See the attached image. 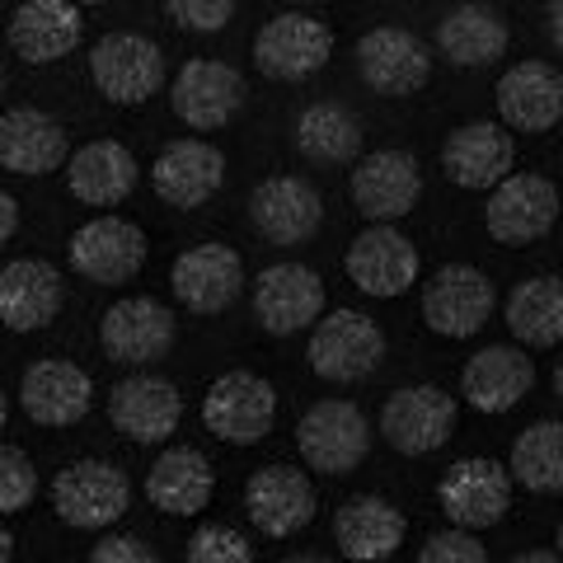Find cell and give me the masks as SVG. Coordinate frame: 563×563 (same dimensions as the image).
Segmentation results:
<instances>
[{
  "instance_id": "11",
  "label": "cell",
  "mask_w": 563,
  "mask_h": 563,
  "mask_svg": "<svg viewBox=\"0 0 563 563\" xmlns=\"http://www.w3.org/2000/svg\"><path fill=\"white\" fill-rule=\"evenodd\" d=\"M455 422H461V404L442 385H404V390L385 395L376 432L390 442V451L418 461V455H432L451 442Z\"/></svg>"
},
{
  "instance_id": "39",
  "label": "cell",
  "mask_w": 563,
  "mask_h": 563,
  "mask_svg": "<svg viewBox=\"0 0 563 563\" xmlns=\"http://www.w3.org/2000/svg\"><path fill=\"white\" fill-rule=\"evenodd\" d=\"M484 559H488V544L479 540V531H470V526L432 531L418 550V563H484Z\"/></svg>"
},
{
  "instance_id": "28",
  "label": "cell",
  "mask_w": 563,
  "mask_h": 563,
  "mask_svg": "<svg viewBox=\"0 0 563 563\" xmlns=\"http://www.w3.org/2000/svg\"><path fill=\"white\" fill-rule=\"evenodd\" d=\"M409 540V517L380 493H357L333 512V544L352 563H385Z\"/></svg>"
},
{
  "instance_id": "50",
  "label": "cell",
  "mask_w": 563,
  "mask_h": 563,
  "mask_svg": "<svg viewBox=\"0 0 563 563\" xmlns=\"http://www.w3.org/2000/svg\"><path fill=\"white\" fill-rule=\"evenodd\" d=\"M0 99H5V70H0Z\"/></svg>"
},
{
  "instance_id": "47",
  "label": "cell",
  "mask_w": 563,
  "mask_h": 563,
  "mask_svg": "<svg viewBox=\"0 0 563 563\" xmlns=\"http://www.w3.org/2000/svg\"><path fill=\"white\" fill-rule=\"evenodd\" d=\"M554 395L563 399V357H559V366H554Z\"/></svg>"
},
{
  "instance_id": "46",
  "label": "cell",
  "mask_w": 563,
  "mask_h": 563,
  "mask_svg": "<svg viewBox=\"0 0 563 563\" xmlns=\"http://www.w3.org/2000/svg\"><path fill=\"white\" fill-rule=\"evenodd\" d=\"M5 422H10V399H5V390H0V432H5Z\"/></svg>"
},
{
  "instance_id": "7",
  "label": "cell",
  "mask_w": 563,
  "mask_h": 563,
  "mask_svg": "<svg viewBox=\"0 0 563 563\" xmlns=\"http://www.w3.org/2000/svg\"><path fill=\"white\" fill-rule=\"evenodd\" d=\"M512 470L498 455H461L455 465L442 470L437 479V507L451 526H470V531H493L512 512Z\"/></svg>"
},
{
  "instance_id": "3",
  "label": "cell",
  "mask_w": 563,
  "mask_h": 563,
  "mask_svg": "<svg viewBox=\"0 0 563 563\" xmlns=\"http://www.w3.org/2000/svg\"><path fill=\"white\" fill-rule=\"evenodd\" d=\"M151 258V240L136 221L118 217V211H99L85 225H76L66 240V263L70 273L95 282V287H128L141 277Z\"/></svg>"
},
{
  "instance_id": "38",
  "label": "cell",
  "mask_w": 563,
  "mask_h": 563,
  "mask_svg": "<svg viewBox=\"0 0 563 563\" xmlns=\"http://www.w3.org/2000/svg\"><path fill=\"white\" fill-rule=\"evenodd\" d=\"M33 498H38V470L29 451L0 446V517H20Z\"/></svg>"
},
{
  "instance_id": "25",
  "label": "cell",
  "mask_w": 563,
  "mask_h": 563,
  "mask_svg": "<svg viewBox=\"0 0 563 563\" xmlns=\"http://www.w3.org/2000/svg\"><path fill=\"white\" fill-rule=\"evenodd\" d=\"M536 390V362L521 343H488L461 366V399L474 413L498 418Z\"/></svg>"
},
{
  "instance_id": "33",
  "label": "cell",
  "mask_w": 563,
  "mask_h": 563,
  "mask_svg": "<svg viewBox=\"0 0 563 563\" xmlns=\"http://www.w3.org/2000/svg\"><path fill=\"white\" fill-rule=\"evenodd\" d=\"M66 287L47 258H14L0 268V324L14 333H38L62 314Z\"/></svg>"
},
{
  "instance_id": "42",
  "label": "cell",
  "mask_w": 563,
  "mask_h": 563,
  "mask_svg": "<svg viewBox=\"0 0 563 563\" xmlns=\"http://www.w3.org/2000/svg\"><path fill=\"white\" fill-rule=\"evenodd\" d=\"M14 231H20V202H14V192L0 188V250L14 240Z\"/></svg>"
},
{
  "instance_id": "26",
  "label": "cell",
  "mask_w": 563,
  "mask_h": 563,
  "mask_svg": "<svg viewBox=\"0 0 563 563\" xmlns=\"http://www.w3.org/2000/svg\"><path fill=\"white\" fill-rule=\"evenodd\" d=\"M20 409L38 428H76L95 409V380L70 357H38L20 380Z\"/></svg>"
},
{
  "instance_id": "9",
  "label": "cell",
  "mask_w": 563,
  "mask_h": 563,
  "mask_svg": "<svg viewBox=\"0 0 563 563\" xmlns=\"http://www.w3.org/2000/svg\"><path fill=\"white\" fill-rule=\"evenodd\" d=\"M90 80L118 109H141L165 90V52L155 38L132 29L103 33L90 52Z\"/></svg>"
},
{
  "instance_id": "18",
  "label": "cell",
  "mask_w": 563,
  "mask_h": 563,
  "mask_svg": "<svg viewBox=\"0 0 563 563\" xmlns=\"http://www.w3.org/2000/svg\"><path fill=\"white\" fill-rule=\"evenodd\" d=\"M174 343H179V324L161 296H122L99 320V347L118 366H151L169 357Z\"/></svg>"
},
{
  "instance_id": "40",
  "label": "cell",
  "mask_w": 563,
  "mask_h": 563,
  "mask_svg": "<svg viewBox=\"0 0 563 563\" xmlns=\"http://www.w3.org/2000/svg\"><path fill=\"white\" fill-rule=\"evenodd\" d=\"M169 24L184 33H221L225 24L235 20L240 0H161Z\"/></svg>"
},
{
  "instance_id": "16",
  "label": "cell",
  "mask_w": 563,
  "mask_h": 563,
  "mask_svg": "<svg viewBox=\"0 0 563 563\" xmlns=\"http://www.w3.org/2000/svg\"><path fill=\"white\" fill-rule=\"evenodd\" d=\"M437 165H442L446 184L465 192H488L493 184H503L517 169V132L498 118L461 122V128L446 132Z\"/></svg>"
},
{
  "instance_id": "31",
  "label": "cell",
  "mask_w": 563,
  "mask_h": 563,
  "mask_svg": "<svg viewBox=\"0 0 563 563\" xmlns=\"http://www.w3.org/2000/svg\"><path fill=\"white\" fill-rule=\"evenodd\" d=\"M507 43H512V24L488 0H461L437 24V52L461 70H484L493 62H503Z\"/></svg>"
},
{
  "instance_id": "49",
  "label": "cell",
  "mask_w": 563,
  "mask_h": 563,
  "mask_svg": "<svg viewBox=\"0 0 563 563\" xmlns=\"http://www.w3.org/2000/svg\"><path fill=\"white\" fill-rule=\"evenodd\" d=\"M76 5H113V0H76Z\"/></svg>"
},
{
  "instance_id": "30",
  "label": "cell",
  "mask_w": 563,
  "mask_h": 563,
  "mask_svg": "<svg viewBox=\"0 0 563 563\" xmlns=\"http://www.w3.org/2000/svg\"><path fill=\"white\" fill-rule=\"evenodd\" d=\"M217 498V470L198 446H169L146 470V503L165 517H202Z\"/></svg>"
},
{
  "instance_id": "32",
  "label": "cell",
  "mask_w": 563,
  "mask_h": 563,
  "mask_svg": "<svg viewBox=\"0 0 563 563\" xmlns=\"http://www.w3.org/2000/svg\"><path fill=\"white\" fill-rule=\"evenodd\" d=\"M136 184H141L136 155L113 136L85 141L66 161V188L85 207H122L136 192Z\"/></svg>"
},
{
  "instance_id": "4",
  "label": "cell",
  "mask_w": 563,
  "mask_h": 563,
  "mask_svg": "<svg viewBox=\"0 0 563 563\" xmlns=\"http://www.w3.org/2000/svg\"><path fill=\"white\" fill-rule=\"evenodd\" d=\"M310 372L329 385H357L380 372L385 362V329L362 310H324L310 324L306 343Z\"/></svg>"
},
{
  "instance_id": "34",
  "label": "cell",
  "mask_w": 563,
  "mask_h": 563,
  "mask_svg": "<svg viewBox=\"0 0 563 563\" xmlns=\"http://www.w3.org/2000/svg\"><path fill=\"white\" fill-rule=\"evenodd\" d=\"M291 141L310 165H352L362 155V118L339 99H314L291 122Z\"/></svg>"
},
{
  "instance_id": "19",
  "label": "cell",
  "mask_w": 563,
  "mask_h": 563,
  "mask_svg": "<svg viewBox=\"0 0 563 563\" xmlns=\"http://www.w3.org/2000/svg\"><path fill=\"white\" fill-rule=\"evenodd\" d=\"M357 76L380 99H409L432 80V47L404 24H376L357 38Z\"/></svg>"
},
{
  "instance_id": "5",
  "label": "cell",
  "mask_w": 563,
  "mask_h": 563,
  "mask_svg": "<svg viewBox=\"0 0 563 563\" xmlns=\"http://www.w3.org/2000/svg\"><path fill=\"white\" fill-rule=\"evenodd\" d=\"M202 428L225 446H258L277 428V385L258 372H221L202 395Z\"/></svg>"
},
{
  "instance_id": "10",
  "label": "cell",
  "mask_w": 563,
  "mask_h": 563,
  "mask_svg": "<svg viewBox=\"0 0 563 563\" xmlns=\"http://www.w3.org/2000/svg\"><path fill=\"white\" fill-rule=\"evenodd\" d=\"M333 47L339 38L324 20L306 10H282L254 33V66L277 85H301L333 62Z\"/></svg>"
},
{
  "instance_id": "29",
  "label": "cell",
  "mask_w": 563,
  "mask_h": 563,
  "mask_svg": "<svg viewBox=\"0 0 563 563\" xmlns=\"http://www.w3.org/2000/svg\"><path fill=\"white\" fill-rule=\"evenodd\" d=\"M66 161H70V136L52 113L33 109V103L0 113V169L43 179V174L66 169Z\"/></svg>"
},
{
  "instance_id": "51",
  "label": "cell",
  "mask_w": 563,
  "mask_h": 563,
  "mask_svg": "<svg viewBox=\"0 0 563 563\" xmlns=\"http://www.w3.org/2000/svg\"><path fill=\"white\" fill-rule=\"evenodd\" d=\"M296 5H320V0H296Z\"/></svg>"
},
{
  "instance_id": "15",
  "label": "cell",
  "mask_w": 563,
  "mask_h": 563,
  "mask_svg": "<svg viewBox=\"0 0 563 563\" xmlns=\"http://www.w3.org/2000/svg\"><path fill=\"white\" fill-rule=\"evenodd\" d=\"M244 76L231 62L217 57H188L169 80V109L192 132H221L231 128L244 109Z\"/></svg>"
},
{
  "instance_id": "35",
  "label": "cell",
  "mask_w": 563,
  "mask_h": 563,
  "mask_svg": "<svg viewBox=\"0 0 563 563\" xmlns=\"http://www.w3.org/2000/svg\"><path fill=\"white\" fill-rule=\"evenodd\" d=\"M507 333L531 347H563V277L554 273H536V277H521L512 291H507Z\"/></svg>"
},
{
  "instance_id": "45",
  "label": "cell",
  "mask_w": 563,
  "mask_h": 563,
  "mask_svg": "<svg viewBox=\"0 0 563 563\" xmlns=\"http://www.w3.org/2000/svg\"><path fill=\"white\" fill-rule=\"evenodd\" d=\"M14 559V536H10V526L0 521V563H10Z\"/></svg>"
},
{
  "instance_id": "2",
  "label": "cell",
  "mask_w": 563,
  "mask_h": 563,
  "mask_svg": "<svg viewBox=\"0 0 563 563\" xmlns=\"http://www.w3.org/2000/svg\"><path fill=\"white\" fill-rule=\"evenodd\" d=\"M422 324L446 343H465L474 333H484V324L498 314V287L484 268L474 263H442L418 296Z\"/></svg>"
},
{
  "instance_id": "24",
  "label": "cell",
  "mask_w": 563,
  "mask_h": 563,
  "mask_svg": "<svg viewBox=\"0 0 563 563\" xmlns=\"http://www.w3.org/2000/svg\"><path fill=\"white\" fill-rule=\"evenodd\" d=\"M151 188L165 207L198 211L225 188V155L207 136H179L161 146L151 165Z\"/></svg>"
},
{
  "instance_id": "36",
  "label": "cell",
  "mask_w": 563,
  "mask_h": 563,
  "mask_svg": "<svg viewBox=\"0 0 563 563\" xmlns=\"http://www.w3.org/2000/svg\"><path fill=\"white\" fill-rule=\"evenodd\" d=\"M507 470L526 493H563V418H536L517 432Z\"/></svg>"
},
{
  "instance_id": "22",
  "label": "cell",
  "mask_w": 563,
  "mask_h": 563,
  "mask_svg": "<svg viewBox=\"0 0 563 563\" xmlns=\"http://www.w3.org/2000/svg\"><path fill=\"white\" fill-rule=\"evenodd\" d=\"M109 422L132 446H165L184 422V390L155 372L128 376L109 390Z\"/></svg>"
},
{
  "instance_id": "14",
  "label": "cell",
  "mask_w": 563,
  "mask_h": 563,
  "mask_svg": "<svg viewBox=\"0 0 563 563\" xmlns=\"http://www.w3.org/2000/svg\"><path fill=\"white\" fill-rule=\"evenodd\" d=\"M347 198L366 221H404L422 202V165L413 151H362L347 174Z\"/></svg>"
},
{
  "instance_id": "8",
  "label": "cell",
  "mask_w": 563,
  "mask_h": 563,
  "mask_svg": "<svg viewBox=\"0 0 563 563\" xmlns=\"http://www.w3.org/2000/svg\"><path fill=\"white\" fill-rule=\"evenodd\" d=\"M52 512L70 531H109L132 512V479L113 461H70L52 479Z\"/></svg>"
},
{
  "instance_id": "21",
  "label": "cell",
  "mask_w": 563,
  "mask_h": 563,
  "mask_svg": "<svg viewBox=\"0 0 563 563\" xmlns=\"http://www.w3.org/2000/svg\"><path fill=\"white\" fill-rule=\"evenodd\" d=\"M324 221V198L306 174H268L250 192V225L277 244V250H296L320 235Z\"/></svg>"
},
{
  "instance_id": "48",
  "label": "cell",
  "mask_w": 563,
  "mask_h": 563,
  "mask_svg": "<svg viewBox=\"0 0 563 563\" xmlns=\"http://www.w3.org/2000/svg\"><path fill=\"white\" fill-rule=\"evenodd\" d=\"M554 550H559V559H563V517H559V531H554Z\"/></svg>"
},
{
  "instance_id": "27",
  "label": "cell",
  "mask_w": 563,
  "mask_h": 563,
  "mask_svg": "<svg viewBox=\"0 0 563 563\" xmlns=\"http://www.w3.org/2000/svg\"><path fill=\"white\" fill-rule=\"evenodd\" d=\"M5 43L24 66H52L85 43V20L76 0H20L10 10Z\"/></svg>"
},
{
  "instance_id": "43",
  "label": "cell",
  "mask_w": 563,
  "mask_h": 563,
  "mask_svg": "<svg viewBox=\"0 0 563 563\" xmlns=\"http://www.w3.org/2000/svg\"><path fill=\"white\" fill-rule=\"evenodd\" d=\"M544 38L563 57V0H544Z\"/></svg>"
},
{
  "instance_id": "13",
  "label": "cell",
  "mask_w": 563,
  "mask_h": 563,
  "mask_svg": "<svg viewBox=\"0 0 563 563\" xmlns=\"http://www.w3.org/2000/svg\"><path fill=\"white\" fill-rule=\"evenodd\" d=\"M343 273L372 301H395V296L418 287L422 258H418V244L404 231H395V221H372L366 231L352 235L343 254Z\"/></svg>"
},
{
  "instance_id": "41",
  "label": "cell",
  "mask_w": 563,
  "mask_h": 563,
  "mask_svg": "<svg viewBox=\"0 0 563 563\" xmlns=\"http://www.w3.org/2000/svg\"><path fill=\"white\" fill-rule=\"evenodd\" d=\"M90 563H155V550L136 536H103L95 540Z\"/></svg>"
},
{
  "instance_id": "12",
  "label": "cell",
  "mask_w": 563,
  "mask_h": 563,
  "mask_svg": "<svg viewBox=\"0 0 563 563\" xmlns=\"http://www.w3.org/2000/svg\"><path fill=\"white\" fill-rule=\"evenodd\" d=\"M324 277L310 268V263L282 258L268 263L254 287H250V306L254 320L268 339H291V333H310V324L324 314Z\"/></svg>"
},
{
  "instance_id": "6",
  "label": "cell",
  "mask_w": 563,
  "mask_h": 563,
  "mask_svg": "<svg viewBox=\"0 0 563 563\" xmlns=\"http://www.w3.org/2000/svg\"><path fill=\"white\" fill-rule=\"evenodd\" d=\"M296 451L310 474L343 479L372 455V422L352 399H320L296 422Z\"/></svg>"
},
{
  "instance_id": "37",
  "label": "cell",
  "mask_w": 563,
  "mask_h": 563,
  "mask_svg": "<svg viewBox=\"0 0 563 563\" xmlns=\"http://www.w3.org/2000/svg\"><path fill=\"white\" fill-rule=\"evenodd\" d=\"M188 563H250L254 559V544L235 526H221V521H207L188 536Z\"/></svg>"
},
{
  "instance_id": "17",
  "label": "cell",
  "mask_w": 563,
  "mask_h": 563,
  "mask_svg": "<svg viewBox=\"0 0 563 563\" xmlns=\"http://www.w3.org/2000/svg\"><path fill=\"white\" fill-rule=\"evenodd\" d=\"M169 291L188 314H225L244 296V254L221 240L188 244L169 268Z\"/></svg>"
},
{
  "instance_id": "1",
  "label": "cell",
  "mask_w": 563,
  "mask_h": 563,
  "mask_svg": "<svg viewBox=\"0 0 563 563\" xmlns=\"http://www.w3.org/2000/svg\"><path fill=\"white\" fill-rule=\"evenodd\" d=\"M563 217V192L550 174L536 169H512L503 184L488 188L484 202V231L493 244L507 250H531L559 225Z\"/></svg>"
},
{
  "instance_id": "20",
  "label": "cell",
  "mask_w": 563,
  "mask_h": 563,
  "mask_svg": "<svg viewBox=\"0 0 563 563\" xmlns=\"http://www.w3.org/2000/svg\"><path fill=\"white\" fill-rule=\"evenodd\" d=\"M244 512L254 531L268 540H291L320 517V493H314L310 470L296 465H263L244 479Z\"/></svg>"
},
{
  "instance_id": "23",
  "label": "cell",
  "mask_w": 563,
  "mask_h": 563,
  "mask_svg": "<svg viewBox=\"0 0 563 563\" xmlns=\"http://www.w3.org/2000/svg\"><path fill=\"white\" fill-rule=\"evenodd\" d=\"M493 103H498V122H507L512 132H554L563 122V70L544 57L512 62L493 85Z\"/></svg>"
},
{
  "instance_id": "44",
  "label": "cell",
  "mask_w": 563,
  "mask_h": 563,
  "mask_svg": "<svg viewBox=\"0 0 563 563\" xmlns=\"http://www.w3.org/2000/svg\"><path fill=\"white\" fill-rule=\"evenodd\" d=\"M512 563H559V550H521L512 554Z\"/></svg>"
}]
</instances>
